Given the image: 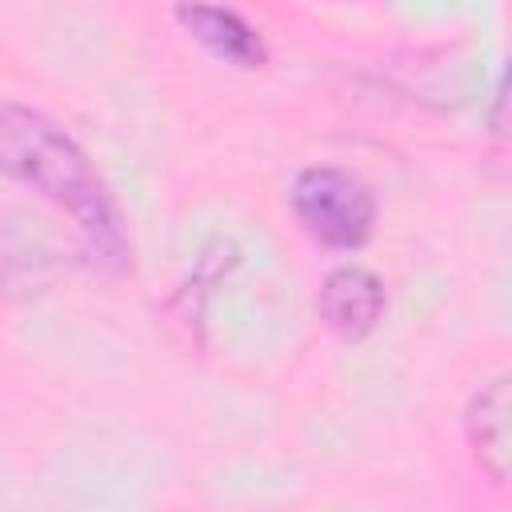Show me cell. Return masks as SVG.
Wrapping results in <instances>:
<instances>
[{"label": "cell", "instance_id": "1", "mask_svg": "<svg viewBox=\"0 0 512 512\" xmlns=\"http://www.w3.org/2000/svg\"><path fill=\"white\" fill-rule=\"evenodd\" d=\"M0 176L36 188L80 228V252L100 268H128L132 240L92 156L40 108L0 100Z\"/></svg>", "mask_w": 512, "mask_h": 512}, {"label": "cell", "instance_id": "2", "mask_svg": "<svg viewBox=\"0 0 512 512\" xmlns=\"http://www.w3.org/2000/svg\"><path fill=\"white\" fill-rule=\"evenodd\" d=\"M292 212L300 220V228L324 244V248H360L372 236L376 224V200L372 188L340 168V164H312L292 180Z\"/></svg>", "mask_w": 512, "mask_h": 512}, {"label": "cell", "instance_id": "3", "mask_svg": "<svg viewBox=\"0 0 512 512\" xmlns=\"http://www.w3.org/2000/svg\"><path fill=\"white\" fill-rule=\"evenodd\" d=\"M60 268H64V248H56L32 216L4 208L0 212V304L44 292L60 276Z\"/></svg>", "mask_w": 512, "mask_h": 512}, {"label": "cell", "instance_id": "4", "mask_svg": "<svg viewBox=\"0 0 512 512\" xmlns=\"http://www.w3.org/2000/svg\"><path fill=\"white\" fill-rule=\"evenodd\" d=\"M384 280L364 264H340L324 276L316 312L340 340H364L384 316Z\"/></svg>", "mask_w": 512, "mask_h": 512}, {"label": "cell", "instance_id": "5", "mask_svg": "<svg viewBox=\"0 0 512 512\" xmlns=\"http://www.w3.org/2000/svg\"><path fill=\"white\" fill-rule=\"evenodd\" d=\"M176 20H180V28H184L196 44H204V48H208L216 60H224V64L260 68L264 56H268L260 32H256L244 16H236L232 8L204 4V0H180V4H176Z\"/></svg>", "mask_w": 512, "mask_h": 512}, {"label": "cell", "instance_id": "6", "mask_svg": "<svg viewBox=\"0 0 512 512\" xmlns=\"http://www.w3.org/2000/svg\"><path fill=\"white\" fill-rule=\"evenodd\" d=\"M464 436H468V448L476 456V464L488 472L492 484H504L508 480V460H512V432H508V380L496 376L488 380L468 412H464Z\"/></svg>", "mask_w": 512, "mask_h": 512}]
</instances>
